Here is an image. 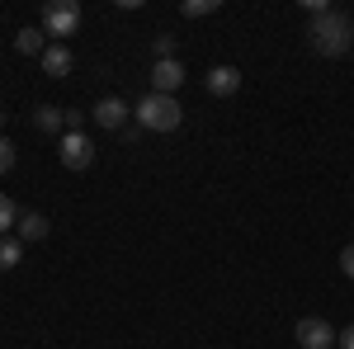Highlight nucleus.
Returning <instances> with one entry per match:
<instances>
[{
	"label": "nucleus",
	"mask_w": 354,
	"mask_h": 349,
	"mask_svg": "<svg viewBox=\"0 0 354 349\" xmlns=\"http://www.w3.org/2000/svg\"><path fill=\"white\" fill-rule=\"evenodd\" d=\"M307 38H312V53L317 57H345L354 48V19L340 15V10H326V15L312 19Z\"/></svg>",
	"instance_id": "1"
},
{
	"label": "nucleus",
	"mask_w": 354,
	"mask_h": 349,
	"mask_svg": "<svg viewBox=\"0 0 354 349\" xmlns=\"http://www.w3.org/2000/svg\"><path fill=\"white\" fill-rule=\"evenodd\" d=\"M133 113H137V128L142 133H175L185 123V109L175 104V95H147Z\"/></svg>",
	"instance_id": "2"
},
{
	"label": "nucleus",
	"mask_w": 354,
	"mask_h": 349,
	"mask_svg": "<svg viewBox=\"0 0 354 349\" xmlns=\"http://www.w3.org/2000/svg\"><path fill=\"white\" fill-rule=\"evenodd\" d=\"M76 28H81V5H76V0H53V5L43 10V33L71 38Z\"/></svg>",
	"instance_id": "3"
},
{
	"label": "nucleus",
	"mask_w": 354,
	"mask_h": 349,
	"mask_svg": "<svg viewBox=\"0 0 354 349\" xmlns=\"http://www.w3.org/2000/svg\"><path fill=\"white\" fill-rule=\"evenodd\" d=\"M57 156H62L66 170H90V165H95V147H90V137H85V133H62Z\"/></svg>",
	"instance_id": "4"
},
{
	"label": "nucleus",
	"mask_w": 354,
	"mask_h": 349,
	"mask_svg": "<svg viewBox=\"0 0 354 349\" xmlns=\"http://www.w3.org/2000/svg\"><path fill=\"white\" fill-rule=\"evenodd\" d=\"M90 118H95L104 133H123V128H128V104H123V100H113V95H104L100 104L90 109Z\"/></svg>",
	"instance_id": "5"
},
{
	"label": "nucleus",
	"mask_w": 354,
	"mask_h": 349,
	"mask_svg": "<svg viewBox=\"0 0 354 349\" xmlns=\"http://www.w3.org/2000/svg\"><path fill=\"white\" fill-rule=\"evenodd\" d=\"M298 345L302 349H330V345H335L330 321H322V317H302V321H298Z\"/></svg>",
	"instance_id": "6"
},
{
	"label": "nucleus",
	"mask_w": 354,
	"mask_h": 349,
	"mask_svg": "<svg viewBox=\"0 0 354 349\" xmlns=\"http://www.w3.org/2000/svg\"><path fill=\"white\" fill-rule=\"evenodd\" d=\"M185 85V66L180 62H156V71H151V95H175Z\"/></svg>",
	"instance_id": "7"
},
{
	"label": "nucleus",
	"mask_w": 354,
	"mask_h": 349,
	"mask_svg": "<svg viewBox=\"0 0 354 349\" xmlns=\"http://www.w3.org/2000/svg\"><path fill=\"white\" fill-rule=\"evenodd\" d=\"M203 85H208V95L227 100V95H236V90H241V71H236V66H213Z\"/></svg>",
	"instance_id": "8"
},
{
	"label": "nucleus",
	"mask_w": 354,
	"mask_h": 349,
	"mask_svg": "<svg viewBox=\"0 0 354 349\" xmlns=\"http://www.w3.org/2000/svg\"><path fill=\"white\" fill-rule=\"evenodd\" d=\"M15 232H19V241H48L53 222H48L43 213H19V222H15Z\"/></svg>",
	"instance_id": "9"
},
{
	"label": "nucleus",
	"mask_w": 354,
	"mask_h": 349,
	"mask_svg": "<svg viewBox=\"0 0 354 349\" xmlns=\"http://www.w3.org/2000/svg\"><path fill=\"white\" fill-rule=\"evenodd\" d=\"M33 123H38V133H66V109H53V104H43L38 113H33Z\"/></svg>",
	"instance_id": "10"
},
{
	"label": "nucleus",
	"mask_w": 354,
	"mask_h": 349,
	"mask_svg": "<svg viewBox=\"0 0 354 349\" xmlns=\"http://www.w3.org/2000/svg\"><path fill=\"white\" fill-rule=\"evenodd\" d=\"M43 38H48L43 28H19V33H15V48H19L24 57H43V53H48V48H43Z\"/></svg>",
	"instance_id": "11"
},
{
	"label": "nucleus",
	"mask_w": 354,
	"mask_h": 349,
	"mask_svg": "<svg viewBox=\"0 0 354 349\" xmlns=\"http://www.w3.org/2000/svg\"><path fill=\"white\" fill-rule=\"evenodd\" d=\"M43 71H48V76H66V71H71V53H66L62 43H53V48L43 53Z\"/></svg>",
	"instance_id": "12"
},
{
	"label": "nucleus",
	"mask_w": 354,
	"mask_h": 349,
	"mask_svg": "<svg viewBox=\"0 0 354 349\" xmlns=\"http://www.w3.org/2000/svg\"><path fill=\"white\" fill-rule=\"evenodd\" d=\"M19 260H24V241H19V236H15V241L0 236V269H15Z\"/></svg>",
	"instance_id": "13"
},
{
	"label": "nucleus",
	"mask_w": 354,
	"mask_h": 349,
	"mask_svg": "<svg viewBox=\"0 0 354 349\" xmlns=\"http://www.w3.org/2000/svg\"><path fill=\"white\" fill-rule=\"evenodd\" d=\"M151 48H156V62H175V38H170V33H161Z\"/></svg>",
	"instance_id": "14"
},
{
	"label": "nucleus",
	"mask_w": 354,
	"mask_h": 349,
	"mask_svg": "<svg viewBox=\"0 0 354 349\" xmlns=\"http://www.w3.org/2000/svg\"><path fill=\"white\" fill-rule=\"evenodd\" d=\"M15 222H19V217H15V203H10V198L0 194V236H5V232H10Z\"/></svg>",
	"instance_id": "15"
},
{
	"label": "nucleus",
	"mask_w": 354,
	"mask_h": 349,
	"mask_svg": "<svg viewBox=\"0 0 354 349\" xmlns=\"http://www.w3.org/2000/svg\"><path fill=\"white\" fill-rule=\"evenodd\" d=\"M218 10V0H185V15L189 19H198V15H213Z\"/></svg>",
	"instance_id": "16"
},
{
	"label": "nucleus",
	"mask_w": 354,
	"mask_h": 349,
	"mask_svg": "<svg viewBox=\"0 0 354 349\" xmlns=\"http://www.w3.org/2000/svg\"><path fill=\"white\" fill-rule=\"evenodd\" d=\"M5 170H15V142L0 137V175H5Z\"/></svg>",
	"instance_id": "17"
},
{
	"label": "nucleus",
	"mask_w": 354,
	"mask_h": 349,
	"mask_svg": "<svg viewBox=\"0 0 354 349\" xmlns=\"http://www.w3.org/2000/svg\"><path fill=\"white\" fill-rule=\"evenodd\" d=\"M340 269H345V279H354V245L340 250Z\"/></svg>",
	"instance_id": "18"
},
{
	"label": "nucleus",
	"mask_w": 354,
	"mask_h": 349,
	"mask_svg": "<svg viewBox=\"0 0 354 349\" xmlns=\"http://www.w3.org/2000/svg\"><path fill=\"white\" fill-rule=\"evenodd\" d=\"M335 345H340V349H354V326H345V330L335 335Z\"/></svg>",
	"instance_id": "19"
},
{
	"label": "nucleus",
	"mask_w": 354,
	"mask_h": 349,
	"mask_svg": "<svg viewBox=\"0 0 354 349\" xmlns=\"http://www.w3.org/2000/svg\"><path fill=\"white\" fill-rule=\"evenodd\" d=\"M0 128H5V109H0Z\"/></svg>",
	"instance_id": "20"
}]
</instances>
